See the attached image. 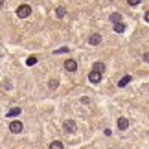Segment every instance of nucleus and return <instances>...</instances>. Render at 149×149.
Segmentation results:
<instances>
[{"label":"nucleus","instance_id":"nucleus-1","mask_svg":"<svg viewBox=\"0 0 149 149\" xmlns=\"http://www.w3.org/2000/svg\"><path fill=\"white\" fill-rule=\"evenodd\" d=\"M17 15H19L20 19H26V17H30V15H31V6H28V4L19 6V9H17Z\"/></svg>","mask_w":149,"mask_h":149},{"label":"nucleus","instance_id":"nucleus-16","mask_svg":"<svg viewBox=\"0 0 149 149\" xmlns=\"http://www.w3.org/2000/svg\"><path fill=\"white\" fill-rule=\"evenodd\" d=\"M48 87H50L52 90H55L57 87H59V81H57V79H50V83H48Z\"/></svg>","mask_w":149,"mask_h":149},{"label":"nucleus","instance_id":"nucleus-15","mask_svg":"<svg viewBox=\"0 0 149 149\" xmlns=\"http://www.w3.org/2000/svg\"><path fill=\"white\" fill-rule=\"evenodd\" d=\"M26 65H28V66H33V65H37V57H35V55L28 57V59H26Z\"/></svg>","mask_w":149,"mask_h":149},{"label":"nucleus","instance_id":"nucleus-18","mask_svg":"<svg viewBox=\"0 0 149 149\" xmlns=\"http://www.w3.org/2000/svg\"><path fill=\"white\" fill-rule=\"evenodd\" d=\"M140 0H129V6H138Z\"/></svg>","mask_w":149,"mask_h":149},{"label":"nucleus","instance_id":"nucleus-4","mask_svg":"<svg viewBox=\"0 0 149 149\" xmlns=\"http://www.w3.org/2000/svg\"><path fill=\"white\" fill-rule=\"evenodd\" d=\"M63 125H65V131H66V133H76V122H74V120H66Z\"/></svg>","mask_w":149,"mask_h":149},{"label":"nucleus","instance_id":"nucleus-5","mask_svg":"<svg viewBox=\"0 0 149 149\" xmlns=\"http://www.w3.org/2000/svg\"><path fill=\"white\" fill-rule=\"evenodd\" d=\"M65 68L68 72H76L77 70V63L74 61V59H68V61H65Z\"/></svg>","mask_w":149,"mask_h":149},{"label":"nucleus","instance_id":"nucleus-11","mask_svg":"<svg viewBox=\"0 0 149 149\" xmlns=\"http://www.w3.org/2000/svg\"><path fill=\"white\" fill-rule=\"evenodd\" d=\"M125 28H127V26H125L123 22H118V24H114V31H116V33H123Z\"/></svg>","mask_w":149,"mask_h":149},{"label":"nucleus","instance_id":"nucleus-12","mask_svg":"<svg viewBox=\"0 0 149 149\" xmlns=\"http://www.w3.org/2000/svg\"><path fill=\"white\" fill-rule=\"evenodd\" d=\"M48 149H63V142H61V140H54V142L50 144Z\"/></svg>","mask_w":149,"mask_h":149},{"label":"nucleus","instance_id":"nucleus-14","mask_svg":"<svg viewBox=\"0 0 149 149\" xmlns=\"http://www.w3.org/2000/svg\"><path fill=\"white\" fill-rule=\"evenodd\" d=\"M120 20H122V15H120V13H112L111 15V22H112V24H118Z\"/></svg>","mask_w":149,"mask_h":149},{"label":"nucleus","instance_id":"nucleus-8","mask_svg":"<svg viewBox=\"0 0 149 149\" xmlns=\"http://www.w3.org/2000/svg\"><path fill=\"white\" fill-rule=\"evenodd\" d=\"M127 127H129V120H127V118H120V120H118V129L125 131Z\"/></svg>","mask_w":149,"mask_h":149},{"label":"nucleus","instance_id":"nucleus-10","mask_svg":"<svg viewBox=\"0 0 149 149\" xmlns=\"http://www.w3.org/2000/svg\"><path fill=\"white\" fill-rule=\"evenodd\" d=\"M55 15H57V19H63V17L66 15V8L65 6H59V8L55 9Z\"/></svg>","mask_w":149,"mask_h":149},{"label":"nucleus","instance_id":"nucleus-2","mask_svg":"<svg viewBox=\"0 0 149 149\" xmlns=\"http://www.w3.org/2000/svg\"><path fill=\"white\" fill-rule=\"evenodd\" d=\"M22 129H24L22 122H11V125H9V131H11V133H15V134L22 133Z\"/></svg>","mask_w":149,"mask_h":149},{"label":"nucleus","instance_id":"nucleus-17","mask_svg":"<svg viewBox=\"0 0 149 149\" xmlns=\"http://www.w3.org/2000/svg\"><path fill=\"white\" fill-rule=\"evenodd\" d=\"M66 52H68V48L63 46V48H59V50H55V54H66Z\"/></svg>","mask_w":149,"mask_h":149},{"label":"nucleus","instance_id":"nucleus-13","mask_svg":"<svg viewBox=\"0 0 149 149\" xmlns=\"http://www.w3.org/2000/svg\"><path fill=\"white\" fill-rule=\"evenodd\" d=\"M103 70H105V65H103V63H94V72L103 74Z\"/></svg>","mask_w":149,"mask_h":149},{"label":"nucleus","instance_id":"nucleus-6","mask_svg":"<svg viewBox=\"0 0 149 149\" xmlns=\"http://www.w3.org/2000/svg\"><path fill=\"white\" fill-rule=\"evenodd\" d=\"M88 42L92 44V46H98V44L101 42V35H100V33H92V35L88 37Z\"/></svg>","mask_w":149,"mask_h":149},{"label":"nucleus","instance_id":"nucleus-7","mask_svg":"<svg viewBox=\"0 0 149 149\" xmlns=\"http://www.w3.org/2000/svg\"><path fill=\"white\" fill-rule=\"evenodd\" d=\"M131 81H133V77H131V76H123V77L118 81V87H127Z\"/></svg>","mask_w":149,"mask_h":149},{"label":"nucleus","instance_id":"nucleus-9","mask_svg":"<svg viewBox=\"0 0 149 149\" xmlns=\"http://www.w3.org/2000/svg\"><path fill=\"white\" fill-rule=\"evenodd\" d=\"M22 112V109L20 107H13V109H9L8 111V118H13V116H19V114Z\"/></svg>","mask_w":149,"mask_h":149},{"label":"nucleus","instance_id":"nucleus-3","mask_svg":"<svg viewBox=\"0 0 149 149\" xmlns=\"http://www.w3.org/2000/svg\"><path fill=\"white\" fill-rule=\"evenodd\" d=\"M101 77H103V74L94 72V70L88 74V81H90V83H100V81H101Z\"/></svg>","mask_w":149,"mask_h":149}]
</instances>
